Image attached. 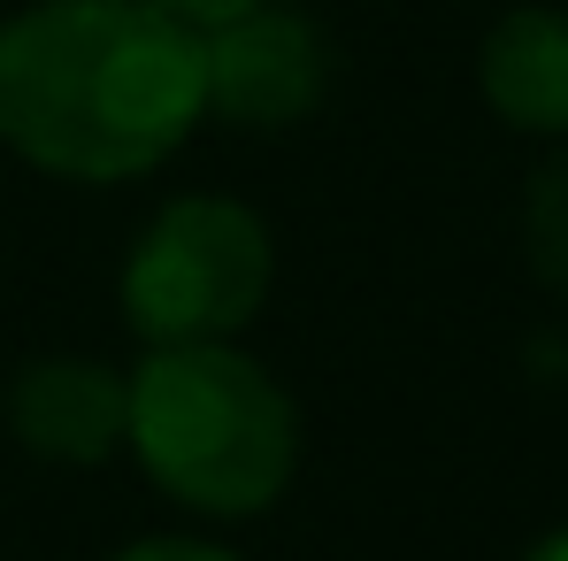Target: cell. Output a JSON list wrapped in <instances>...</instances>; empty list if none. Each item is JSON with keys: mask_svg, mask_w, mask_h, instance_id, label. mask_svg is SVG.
<instances>
[{"mask_svg": "<svg viewBox=\"0 0 568 561\" xmlns=\"http://www.w3.org/2000/svg\"><path fill=\"white\" fill-rule=\"evenodd\" d=\"M207 116L200 31L154 0H31L0 23V139L54 178L162 170Z\"/></svg>", "mask_w": 568, "mask_h": 561, "instance_id": "cell-1", "label": "cell"}, {"mask_svg": "<svg viewBox=\"0 0 568 561\" xmlns=\"http://www.w3.org/2000/svg\"><path fill=\"white\" fill-rule=\"evenodd\" d=\"M123 447L200 515H262L300 469V408L262 362L223 347H146Z\"/></svg>", "mask_w": 568, "mask_h": 561, "instance_id": "cell-2", "label": "cell"}, {"mask_svg": "<svg viewBox=\"0 0 568 561\" xmlns=\"http://www.w3.org/2000/svg\"><path fill=\"white\" fill-rule=\"evenodd\" d=\"M270 270V223L246 200L185 192L139 231L123 262V323L146 347H223L262 315Z\"/></svg>", "mask_w": 568, "mask_h": 561, "instance_id": "cell-3", "label": "cell"}, {"mask_svg": "<svg viewBox=\"0 0 568 561\" xmlns=\"http://www.w3.org/2000/svg\"><path fill=\"white\" fill-rule=\"evenodd\" d=\"M200 70H207V116L254 123V131H284L300 123L323 86H331V47L307 16H292L277 0L223 16L200 31Z\"/></svg>", "mask_w": 568, "mask_h": 561, "instance_id": "cell-4", "label": "cell"}, {"mask_svg": "<svg viewBox=\"0 0 568 561\" xmlns=\"http://www.w3.org/2000/svg\"><path fill=\"white\" fill-rule=\"evenodd\" d=\"M131 423V377L93 354H47L8 384V431L39 462H108Z\"/></svg>", "mask_w": 568, "mask_h": 561, "instance_id": "cell-5", "label": "cell"}, {"mask_svg": "<svg viewBox=\"0 0 568 561\" xmlns=\"http://www.w3.org/2000/svg\"><path fill=\"white\" fill-rule=\"evenodd\" d=\"M476 86L515 131H568V8H515L484 31Z\"/></svg>", "mask_w": 568, "mask_h": 561, "instance_id": "cell-6", "label": "cell"}, {"mask_svg": "<svg viewBox=\"0 0 568 561\" xmlns=\"http://www.w3.org/2000/svg\"><path fill=\"white\" fill-rule=\"evenodd\" d=\"M523 254L546 292L568 300V162H546L530 178V200H523Z\"/></svg>", "mask_w": 568, "mask_h": 561, "instance_id": "cell-7", "label": "cell"}, {"mask_svg": "<svg viewBox=\"0 0 568 561\" xmlns=\"http://www.w3.org/2000/svg\"><path fill=\"white\" fill-rule=\"evenodd\" d=\"M115 561H239L231 547H207V539H139L123 547Z\"/></svg>", "mask_w": 568, "mask_h": 561, "instance_id": "cell-8", "label": "cell"}, {"mask_svg": "<svg viewBox=\"0 0 568 561\" xmlns=\"http://www.w3.org/2000/svg\"><path fill=\"white\" fill-rule=\"evenodd\" d=\"M162 16H178L192 31H207V23H223V16H246V8H262V0H154Z\"/></svg>", "mask_w": 568, "mask_h": 561, "instance_id": "cell-9", "label": "cell"}, {"mask_svg": "<svg viewBox=\"0 0 568 561\" xmlns=\"http://www.w3.org/2000/svg\"><path fill=\"white\" fill-rule=\"evenodd\" d=\"M523 561H568V531H546V539H538Z\"/></svg>", "mask_w": 568, "mask_h": 561, "instance_id": "cell-10", "label": "cell"}]
</instances>
